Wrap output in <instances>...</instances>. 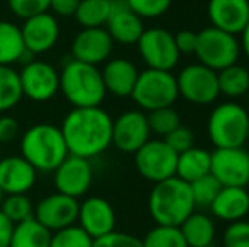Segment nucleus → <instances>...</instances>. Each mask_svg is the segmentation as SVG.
Returning a JSON list of instances; mask_svg holds the SVG:
<instances>
[{
    "label": "nucleus",
    "instance_id": "f257e3e1",
    "mask_svg": "<svg viewBox=\"0 0 249 247\" xmlns=\"http://www.w3.org/2000/svg\"><path fill=\"white\" fill-rule=\"evenodd\" d=\"M114 119L102 107L71 109L61 120V134L68 152L80 158L93 159L112 146Z\"/></svg>",
    "mask_w": 249,
    "mask_h": 247
},
{
    "label": "nucleus",
    "instance_id": "f03ea898",
    "mask_svg": "<svg viewBox=\"0 0 249 247\" xmlns=\"http://www.w3.org/2000/svg\"><path fill=\"white\" fill-rule=\"evenodd\" d=\"M20 156L37 173H53L70 154L59 125L37 122L27 127L19 139Z\"/></svg>",
    "mask_w": 249,
    "mask_h": 247
},
{
    "label": "nucleus",
    "instance_id": "7ed1b4c3",
    "mask_svg": "<svg viewBox=\"0 0 249 247\" xmlns=\"http://www.w3.org/2000/svg\"><path fill=\"white\" fill-rule=\"evenodd\" d=\"M59 93L71 109L100 107L107 90L99 66L70 58L59 69Z\"/></svg>",
    "mask_w": 249,
    "mask_h": 247
},
{
    "label": "nucleus",
    "instance_id": "20e7f679",
    "mask_svg": "<svg viewBox=\"0 0 249 247\" xmlns=\"http://www.w3.org/2000/svg\"><path fill=\"white\" fill-rule=\"evenodd\" d=\"M195 208L190 185L178 176L154 183L149 191L148 212L156 225L180 227Z\"/></svg>",
    "mask_w": 249,
    "mask_h": 247
},
{
    "label": "nucleus",
    "instance_id": "39448f33",
    "mask_svg": "<svg viewBox=\"0 0 249 247\" xmlns=\"http://www.w3.org/2000/svg\"><path fill=\"white\" fill-rule=\"evenodd\" d=\"M249 112L241 103L222 102L210 112L207 134L215 149L243 148L248 142Z\"/></svg>",
    "mask_w": 249,
    "mask_h": 247
},
{
    "label": "nucleus",
    "instance_id": "423d86ee",
    "mask_svg": "<svg viewBox=\"0 0 249 247\" xmlns=\"http://www.w3.org/2000/svg\"><path fill=\"white\" fill-rule=\"evenodd\" d=\"M178 85L177 76L171 71L163 69H144L139 71L138 82L131 93V99L141 110L163 109V107H173L178 99Z\"/></svg>",
    "mask_w": 249,
    "mask_h": 247
},
{
    "label": "nucleus",
    "instance_id": "0eeeda50",
    "mask_svg": "<svg viewBox=\"0 0 249 247\" xmlns=\"http://www.w3.org/2000/svg\"><path fill=\"white\" fill-rule=\"evenodd\" d=\"M195 56L198 63L219 73L220 69L236 65L241 56V46L237 36L217 29L213 26L203 27L197 33Z\"/></svg>",
    "mask_w": 249,
    "mask_h": 247
},
{
    "label": "nucleus",
    "instance_id": "6e6552de",
    "mask_svg": "<svg viewBox=\"0 0 249 247\" xmlns=\"http://www.w3.org/2000/svg\"><path fill=\"white\" fill-rule=\"evenodd\" d=\"M132 156L136 171L153 185L177 175L178 154L164 139H149Z\"/></svg>",
    "mask_w": 249,
    "mask_h": 247
},
{
    "label": "nucleus",
    "instance_id": "1a4fd4ad",
    "mask_svg": "<svg viewBox=\"0 0 249 247\" xmlns=\"http://www.w3.org/2000/svg\"><path fill=\"white\" fill-rule=\"evenodd\" d=\"M22 97L31 102H50L59 93V69H56L50 61L29 60L19 69Z\"/></svg>",
    "mask_w": 249,
    "mask_h": 247
},
{
    "label": "nucleus",
    "instance_id": "9d476101",
    "mask_svg": "<svg viewBox=\"0 0 249 247\" xmlns=\"http://www.w3.org/2000/svg\"><path fill=\"white\" fill-rule=\"evenodd\" d=\"M136 46L141 60L149 69L171 71L180 60V53L175 44V34L164 27L144 29Z\"/></svg>",
    "mask_w": 249,
    "mask_h": 247
},
{
    "label": "nucleus",
    "instance_id": "9b49d317",
    "mask_svg": "<svg viewBox=\"0 0 249 247\" xmlns=\"http://www.w3.org/2000/svg\"><path fill=\"white\" fill-rule=\"evenodd\" d=\"M178 95L194 105H210L219 99V80L217 71L194 63L188 65L177 76Z\"/></svg>",
    "mask_w": 249,
    "mask_h": 247
},
{
    "label": "nucleus",
    "instance_id": "f8f14e48",
    "mask_svg": "<svg viewBox=\"0 0 249 247\" xmlns=\"http://www.w3.org/2000/svg\"><path fill=\"white\" fill-rule=\"evenodd\" d=\"M53 183L59 193L68 195L76 200L82 198L93 183L92 159L68 154L53 171Z\"/></svg>",
    "mask_w": 249,
    "mask_h": 247
},
{
    "label": "nucleus",
    "instance_id": "ddd939ff",
    "mask_svg": "<svg viewBox=\"0 0 249 247\" xmlns=\"http://www.w3.org/2000/svg\"><path fill=\"white\" fill-rule=\"evenodd\" d=\"M210 175L222 186L249 185V151L244 148H220L212 151Z\"/></svg>",
    "mask_w": 249,
    "mask_h": 247
},
{
    "label": "nucleus",
    "instance_id": "4468645a",
    "mask_svg": "<svg viewBox=\"0 0 249 247\" xmlns=\"http://www.w3.org/2000/svg\"><path fill=\"white\" fill-rule=\"evenodd\" d=\"M149 139L148 114L142 110H125L112 122V146L124 154H134Z\"/></svg>",
    "mask_w": 249,
    "mask_h": 247
},
{
    "label": "nucleus",
    "instance_id": "2eb2a0df",
    "mask_svg": "<svg viewBox=\"0 0 249 247\" xmlns=\"http://www.w3.org/2000/svg\"><path fill=\"white\" fill-rule=\"evenodd\" d=\"M24 46L27 54L31 56H41V54L50 53L53 48L58 44L61 36V26L56 16L48 12L37 14L24 20L20 26Z\"/></svg>",
    "mask_w": 249,
    "mask_h": 247
},
{
    "label": "nucleus",
    "instance_id": "dca6fc26",
    "mask_svg": "<svg viewBox=\"0 0 249 247\" xmlns=\"http://www.w3.org/2000/svg\"><path fill=\"white\" fill-rule=\"evenodd\" d=\"M78 205L80 201L76 198L54 191L43 197L34 205V218L50 232L61 231L76 224Z\"/></svg>",
    "mask_w": 249,
    "mask_h": 247
},
{
    "label": "nucleus",
    "instance_id": "f3484780",
    "mask_svg": "<svg viewBox=\"0 0 249 247\" xmlns=\"http://www.w3.org/2000/svg\"><path fill=\"white\" fill-rule=\"evenodd\" d=\"M114 44L105 27H83L71 41V58L87 65L99 66L110 60Z\"/></svg>",
    "mask_w": 249,
    "mask_h": 247
},
{
    "label": "nucleus",
    "instance_id": "a211bd4d",
    "mask_svg": "<svg viewBox=\"0 0 249 247\" xmlns=\"http://www.w3.org/2000/svg\"><path fill=\"white\" fill-rule=\"evenodd\" d=\"M76 225H80L95 241L115 231L117 215L108 200L102 197H87L78 205Z\"/></svg>",
    "mask_w": 249,
    "mask_h": 247
},
{
    "label": "nucleus",
    "instance_id": "6ab92c4d",
    "mask_svg": "<svg viewBox=\"0 0 249 247\" xmlns=\"http://www.w3.org/2000/svg\"><path fill=\"white\" fill-rule=\"evenodd\" d=\"M37 181V171L20 154L0 158V190L3 195L29 193Z\"/></svg>",
    "mask_w": 249,
    "mask_h": 247
},
{
    "label": "nucleus",
    "instance_id": "aec40b11",
    "mask_svg": "<svg viewBox=\"0 0 249 247\" xmlns=\"http://www.w3.org/2000/svg\"><path fill=\"white\" fill-rule=\"evenodd\" d=\"M207 17L210 26L239 36L249 20V0H209Z\"/></svg>",
    "mask_w": 249,
    "mask_h": 247
},
{
    "label": "nucleus",
    "instance_id": "412c9836",
    "mask_svg": "<svg viewBox=\"0 0 249 247\" xmlns=\"http://www.w3.org/2000/svg\"><path fill=\"white\" fill-rule=\"evenodd\" d=\"M105 29L110 34L114 43L122 44V46H132L138 43L146 27L141 17L136 16L125 5L124 0H112V10L105 24Z\"/></svg>",
    "mask_w": 249,
    "mask_h": 247
},
{
    "label": "nucleus",
    "instance_id": "4be33fe9",
    "mask_svg": "<svg viewBox=\"0 0 249 247\" xmlns=\"http://www.w3.org/2000/svg\"><path fill=\"white\" fill-rule=\"evenodd\" d=\"M100 73L107 93L117 99L131 97L139 76L138 66L127 58H110L105 61Z\"/></svg>",
    "mask_w": 249,
    "mask_h": 247
},
{
    "label": "nucleus",
    "instance_id": "5701e85b",
    "mask_svg": "<svg viewBox=\"0 0 249 247\" xmlns=\"http://www.w3.org/2000/svg\"><path fill=\"white\" fill-rule=\"evenodd\" d=\"M209 208L213 217L226 224L244 220L249 214V191L244 186H222Z\"/></svg>",
    "mask_w": 249,
    "mask_h": 247
},
{
    "label": "nucleus",
    "instance_id": "b1692460",
    "mask_svg": "<svg viewBox=\"0 0 249 247\" xmlns=\"http://www.w3.org/2000/svg\"><path fill=\"white\" fill-rule=\"evenodd\" d=\"M180 231L188 247H212L217 234L213 218L202 212H192L180 225Z\"/></svg>",
    "mask_w": 249,
    "mask_h": 247
},
{
    "label": "nucleus",
    "instance_id": "393cba45",
    "mask_svg": "<svg viewBox=\"0 0 249 247\" xmlns=\"http://www.w3.org/2000/svg\"><path fill=\"white\" fill-rule=\"evenodd\" d=\"M210 161H212V152L203 148H194L180 152L177 159V175L180 180L192 183L195 180L210 173Z\"/></svg>",
    "mask_w": 249,
    "mask_h": 247
},
{
    "label": "nucleus",
    "instance_id": "a878e982",
    "mask_svg": "<svg viewBox=\"0 0 249 247\" xmlns=\"http://www.w3.org/2000/svg\"><path fill=\"white\" fill-rule=\"evenodd\" d=\"M29 56L20 27L10 20H0V66H14Z\"/></svg>",
    "mask_w": 249,
    "mask_h": 247
},
{
    "label": "nucleus",
    "instance_id": "bb28decb",
    "mask_svg": "<svg viewBox=\"0 0 249 247\" xmlns=\"http://www.w3.org/2000/svg\"><path fill=\"white\" fill-rule=\"evenodd\" d=\"M50 241L51 232L33 217L14 225L9 247H50Z\"/></svg>",
    "mask_w": 249,
    "mask_h": 247
},
{
    "label": "nucleus",
    "instance_id": "cd10ccee",
    "mask_svg": "<svg viewBox=\"0 0 249 247\" xmlns=\"http://www.w3.org/2000/svg\"><path fill=\"white\" fill-rule=\"evenodd\" d=\"M219 92L229 99L244 97L249 90V69L241 65H231L217 73Z\"/></svg>",
    "mask_w": 249,
    "mask_h": 247
},
{
    "label": "nucleus",
    "instance_id": "c85d7f7f",
    "mask_svg": "<svg viewBox=\"0 0 249 247\" xmlns=\"http://www.w3.org/2000/svg\"><path fill=\"white\" fill-rule=\"evenodd\" d=\"M22 99L19 71L14 66H0V114H9Z\"/></svg>",
    "mask_w": 249,
    "mask_h": 247
},
{
    "label": "nucleus",
    "instance_id": "c756f323",
    "mask_svg": "<svg viewBox=\"0 0 249 247\" xmlns=\"http://www.w3.org/2000/svg\"><path fill=\"white\" fill-rule=\"evenodd\" d=\"M112 10V0H80L75 20L83 27H105Z\"/></svg>",
    "mask_w": 249,
    "mask_h": 247
},
{
    "label": "nucleus",
    "instance_id": "7c9ffc66",
    "mask_svg": "<svg viewBox=\"0 0 249 247\" xmlns=\"http://www.w3.org/2000/svg\"><path fill=\"white\" fill-rule=\"evenodd\" d=\"M0 212L16 225L34 217V203L27 193L3 195Z\"/></svg>",
    "mask_w": 249,
    "mask_h": 247
},
{
    "label": "nucleus",
    "instance_id": "2f4dec72",
    "mask_svg": "<svg viewBox=\"0 0 249 247\" xmlns=\"http://www.w3.org/2000/svg\"><path fill=\"white\" fill-rule=\"evenodd\" d=\"M141 241L142 247H188L180 227L175 225H154Z\"/></svg>",
    "mask_w": 249,
    "mask_h": 247
},
{
    "label": "nucleus",
    "instance_id": "473e14b6",
    "mask_svg": "<svg viewBox=\"0 0 249 247\" xmlns=\"http://www.w3.org/2000/svg\"><path fill=\"white\" fill-rule=\"evenodd\" d=\"M148 124L151 129V134L166 137L171 131L181 125V119L173 107H163V109L151 110L148 114Z\"/></svg>",
    "mask_w": 249,
    "mask_h": 247
},
{
    "label": "nucleus",
    "instance_id": "72a5a7b5",
    "mask_svg": "<svg viewBox=\"0 0 249 247\" xmlns=\"http://www.w3.org/2000/svg\"><path fill=\"white\" fill-rule=\"evenodd\" d=\"M190 185V191H192V197H194V203L195 207L198 208H209L212 205V201L215 200L217 193L220 191V185L212 175H205L202 178L195 180V181L188 183Z\"/></svg>",
    "mask_w": 249,
    "mask_h": 247
},
{
    "label": "nucleus",
    "instance_id": "f704fd0d",
    "mask_svg": "<svg viewBox=\"0 0 249 247\" xmlns=\"http://www.w3.org/2000/svg\"><path fill=\"white\" fill-rule=\"evenodd\" d=\"M93 239L80 225H70L61 231L51 232L50 247H92Z\"/></svg>",
    "mask_w": 249,
    "mask_h": 247
},
{
    "label": "nucleus",
    "instance_id": "c9c22d12",
    "mask_svg": "<svg viewBox=\"0 0 249 247\" xmlns=\"http://www.w3.org/2000/svg\"><path fill=\"white\" fill-rule=\"evenodd\" d=\"M124 2L136 16H139L144 20L158 19L163 14H166L173 0H124Z\"/></svg>",
    "mask_w": 249,
    "mask_h": 247
},
{
    "label": "nucleus",
    "instance_id": "e433bc0d",
    "mask_svg": "<svg viewBox=\"0 0 249 247\" xmlns=\"http://www.w3.org/2000/svg\"><path fill=\"white\" fill-rule=\"evenodd\" d=\"M9 10L17 19H29L50 10V0H7Z\"/></svg>",
    "mask_w": 249,
    "mask_h": 247
},
{
    "label": "nucleus",
    "instance_id": "4c0bfd02",
    "mask_svg": "<svg viewBox=\"0 0 249 247\" xmlns=\"http://www.w3.org/2000/svg\"><path fill=\"white\" fill-rule=\"evenodd\" d=\"M224 247H249V222L237 220L227 224L222 234Z\"/></svg>",
    "mask_w": 249,
    "mask_h": 247
},
{
    "label": "nucleus",
    "instance_id": "58836bf2",
    "mask_svg": "<svg viewBox=\"0 0 249 247\" xmlns=\"http://www.w3.org/2000/svg\"><path fill=\"white\" fill-rule=\"evenodd\" d=\"M92 247H142V241L127 232H110V234L93 241Z\"/></svg>",
    "mask_w": 249,
    "mask_h": 247
},
{
    "label": "nucleus",
    "instance_id": "ea45409f",
    "mask_svg": "<svg viewBox=\"0 0 249 247\" xmlns=\"http://www.w3.org/2000/svg\"><path fill=\"white\" fill-rule=\"evenodd\" d=\"M166 141V144L173 149L177 154L187 151V149L194 148L195 146V135L194 132L188 127H183V125H178L175 131H171L166 137H163Z\"/></svg>",
    "mask_w": 249,
    "mask_h": 247
},
{
    "label": "nucleus",
    "instance_id": "a19ab883",
    "mask_svg": "<svg viewBox=\"0 0 249 247\" xmlns=\"http://www.w3.org/2000/svg\"><path fill=\"white\" fill-rule=\"evenodd\" d=\"M19 137V122L9 114H0V146L10 144Z\"/></svg>",
    "mask_w": 249,
    "mask_h": 247
},
{
    "label": "nucleus",
    "instance_id": "79ce46f5",
    "mask_svg": "<svg viewBox=\"0 0 249 247\" xmlns=\"http://www.w3.org/2000/svg\"><path fill=\"white\" fill-rule=\"evenodd\" d=\"M175 44L178 48L180 54H195L197 48V33L190 29H183L175 34Z\"/></svg>",
    "mask_w": 249,
    "mask_h": 247
},
{
    "label": "nucleus",
    "instance_id": "37998d69",
    "mask_svg": "<svg viewBox=\"0 0 249 247\" xmlns=\"http://www.w3.org/2000/svg\"><path fill=\"white\" fill-rule=\"evenodd\" d=\"M80 0H50V12L56 17H73Z\"/></svg>",
    "mask_w": 249,
    "mask_h": 247
},
{
    "label": "nucleus",
    "instance_id": "c03bdc74",
    "mask_svg": "<svg viewBox=\"0 0 249 247\" xmlns=\"http://www.w3.org/2000/svg\"><path fill=\"white\" fill-rule=\"evenodd\" d=\"M14 224L0 212V247H9L12 239Z\"/></svg>",
    "mask_w": 249,
    "mask_h": 247
},
{
    "label": "nucleus",
    "instance_id": "a18cd8bd",
    "mask_svg": "<svg viewBox=\"0 0 249 247\" xmlns=\"http://www.w3.org/2000/svg\"><path fill=\"white\" fill-rule=\"evenodd\" d=\"M241 39H239V46H241V53L249 60V20L248 24L244 26V29L241 31Z\"/></svg>",
    "mask_w": 249,
    "mask_h": 247
},
{
    "label": "nucleus",
    "instance_id": "49530a36",
    "mask_svg": "<svg viewBox=\"0 0 249 247\" xmlns=\"http://www.w3.org/2000/svg\"><path fill=\"white\" fill-rule=\"evenodd\" d=\"M2 200H3V193H2V190H0V203H2Z\"/></svg>",
    "mask_w": 249,
    "mask_h": 247
},
{
    "label": "nucleus",
    "instance_id": "de8ad7c7",
    "mask_svg": "<svg viewBox=\"0 0 249 247\" xmlns=\"http://www.w3.org/2000/svg\"><path fill=\"white\" fill-rule=\"evenodd\" d=\"M246 99H248V105H249V90H248V93H246Z\"/></svg>",
    "mask_w": 249,
    "mask_h": 247
},
{
    "label": "nucleus",
    "instance_id": "09e8293b",
    "mask_svg": "<svg viewBox=\"0 0 249 247\" xmlns=\"http://www.w3.org/2000/svg\"><path fill=\"white\" fill-rule=\"evenodd\" d=\"M248 142H249V127H248Z\"/></svg>",
    "mask_w": 249,
    "mask_h": 247
},
{
    "label": "nucleus",
    "instance_id": "8fccbe9b",
    "mask_svg": "<svg viewBox=\"0 0 249 247\" xmlns=\"http://www.w3.org/2000/svg\"><path fill=\"white\" fill-rule=\"evenodd\" d=\"M0 158H2V156H0Z\"/></svg>",
    "mask_w": 249,
    "mask_h": 247
}]
</instances>
